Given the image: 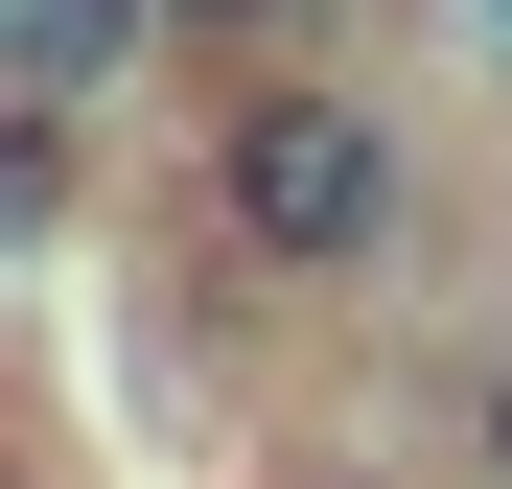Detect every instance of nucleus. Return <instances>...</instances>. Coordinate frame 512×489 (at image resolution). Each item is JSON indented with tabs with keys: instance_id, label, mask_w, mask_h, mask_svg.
Masks as SVG:
<instances>
[{
	"instance_id": "obj_1",
	"label": "nucleus",
	"mask_w": 512,
	"mask_h": 489,
	"mask_svg": "<svg viewBox=\"0 0 512 489\" xmlns=\"http://www.w3.org/2000/svg\"><path fill=\"white\" fill-rule=\"evenodd\" d=\"M210 233H233L280 303L396 280V257H419V140H396V94H350V70H256V94L210 117Z\"/></svg>"
},
{
	"instance_id": "obj_2",
	"label": "nucleus",
	"mask_w": 512,
	"mask_h": 489,
	"mask_svg": "<svg viewBox=\"0 0 512 489\" xmlns=\"http://www.w3.org/2000/svg\"><path fill=\"white\" fill-rule=\"evenodd\" d=\"M140 47H187V24H163V0H0V94L117 117V94H140Z\"/></svg>"
},
{
	"instance_id": "obj_3",
	"label": "nucleus",
	"mask_w": 512,
	"mask_h": 489,
	"mask_svg": "<svg viewBox=\"0 0 512 489\" xmlns=\"http://www.w3.org/2000/svg\"><path fill=\"white\" fill-rule=\"evenodd\" d=\"M466 466H489V489H512V350H489V373H466Z\"/></svg>"
},
{
	"instance_id": "obj_4",
	"label": "nucleus",
	"mask_w": 512,
	"mask_h": 489,
	"mask_svg": "<svg viewBox=\"0 0 512 489\" xmlns=\"http://www.w3.org/2000/svg\"><path fill=\"white\" fill-rule=\"evenodd\" d=\"M163 24H187V47H210V24H280V0H163Z\"/></svg>"
},
{
	"instance_id": "obj_5",
	"label": "nucleus",
	"mask_w": 512,
	"mask_h": 489,
	"mask_svg": "<svg viewBox=\"0 0 512 489\" xmlns=\"http://www.w3.org/2000/svg\"><path fill=\"white\" fill-rule=\"evenodd\" d=\"M466 24H489V70H512V0H466Z\"/></svg>"
}]
</instances>
